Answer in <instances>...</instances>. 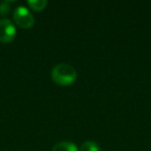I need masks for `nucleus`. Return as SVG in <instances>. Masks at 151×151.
Wrapping results in <instances>:
<instances>
[{
    "instance_id": "nucleus-1",
    "label": "nucleus",
    "mask_w": 151,
    "mask_h": 151,
    "mask_svg": "<svg viewBox=\"0 0 151 151\" xmlns=\"http://www.w3.org/2000/svg\"><path fill=\"white\" fill-rule=\"evenodd\" d=\"M77 70L70 64L59 63L53 67L51 71L52 80L61 86H68L77 80Z\"/></svg>"
},
{
    "instance_id": "nucleus-6",
    "label": "nucleus",
    "mask_w": 151,
    "mask_h": 151,
    "mask_svg": "<svg viewBox=\"0 0 151 151\" xmlns=\"http://www.w3.org/2000/svg\"><path fill=\"white\" fill-rule=\"evenodd\" d=\"M79 151H99V147L93 141H86L81 145Z\"/></svg>"
},
{
    "instance_id": "nucleus-5",
    "label": "nucleus",
    "mask_w": 151,
    "mask_h": 151,
    "mask_svg": "<svg viewBox=\"0 0 151 151\" xmlns=\"http://www.w3.org/2000/svg\"><path fill=\"white\" fill-rule=\"evenodd\" d=\"M27 3L33 11L36 12L42 11L47 6V4H48L47 0H28Z\"/></svg>"
},
{
    "instance_id": "nucleus-4",
    "label": "nucleus",
    "mask_w": 151,
    "mask_h": 151,
    "mask_svg": "<svg viewBox=\"0 0 151 151\" xmlns=\"http://www.w3.org/2000/svg\"><path fill=\"white\" fill-rule=\"evenodd\" d=\"M52 151H79L78 146L69 141H62L55 144L52 148Z\"/></svg>"
},
{
    "instance_id": "nucleus-3",
    "label": "nucleus",
    "mask_w": 151,
    "mask_h": 151,
    "mask_svg": "<svg viewBox=\"0 0 151 151\" xmlns=\"http://www.w3.org/2000/svg\"><path fill=\"white\" fill-rule=\"evenodd\" d=\"M16 26L9 19H0V42H11L16 37Z\"/></svg>"
},
{
    "instance_id": "nucleus-2",
    "label": "nucleus",
    "mask_w": 151,
    "mask_h": 151,
    "mask_svg": "<svg viewBox=\"0 0 151 151\" xmlns=\"http://www.w3.org/2000/svg\"><path fill=\"white\" fill-rule=\"evenodd\" d=\"M14 20L21 28H31L34 24V17L25 6H18L14 12Z\"/></svg>"
},
{
    "instance_id": "nucleus-7",
    "label": "nucleus",
    "mask_w": 151,
    "mask_h": 151,
    "mask_svg": "<svg viewBox=\"0 0 151 151\" xmlns=\"http://www.w3.org/2000/svg\"><path fill=\"white\" fill-rule=\"evenodd\" d=\"M9 9H11V5H9V1H3L0 3V15H7L9 13Z\"/></svg>"
}]
</instances>
